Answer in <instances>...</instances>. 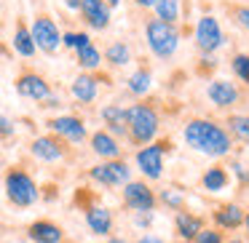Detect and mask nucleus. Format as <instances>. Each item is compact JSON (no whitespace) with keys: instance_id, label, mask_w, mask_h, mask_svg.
I'll use <instances>...</instances> for the list:
<instances>
[{"instance_id":"f257e3e1","label":"nucleus","mask_w":249,"mask_h":243,"mask_svg":"<svg viewBox=\"0 0 249 243\" xmlns=\"http://www.w3.org/2000/svg\"><path fill=\"white\" fill-rule=\"evenodd\" d=\"M182 139L190 150L209 158H225L233 150V139L212 118H193L182 126Z\"/></svg>"},{"instance_id":"f03ea898","label":"nucleus","mask_w":249,"mask_h":243,"mask_svg":"<svg viewBox=\"0 0 249 243\" xmlns=\"http://www.w3.org/2000/svg\"><path fill=\"white\" fill-rule=\"evenodd\" d=\"M158 129H161V118H158V110L153 104L137 102L126 107V136H129L131 145H150L158 136Z\"/></svg>"},{"instance_id":"7ed1b4c3","label":"nucleus","mask_w":249,"mask_h":243,"mask_svg":"<svg viewBox=\"0 0 249 243\" xmlns=\"http://www.w3.org/2000/svg\"><path fill=\"white\" fill-rule=\"evenodd\" d=\"M3 190H6L8 203L17 206V209H30V206H35L40 198L38 182H35L33 174L24 171L22 166H14L6 171V177H3Z\"/></svg>"},{"instance_id":"20e7f679","label":"nucleus","mask_w":249,"mask_h":243,"mask_svg":"<svg viewBox=\"0 0 249 243\" xmlns=\"http://www.w3.org/2000/svg\"><path fill=\"white\" fill-rule=\"evenodd\" d=\"M145 43L156 59H172L179 49V30L177 24H166L161 19H147L145 24Z\"/></svg>"},{"instance_id":"39448f33","label":"nucleus","mask_w":249,"mask_h":243,"mask_svg":"<svg viewBox=\"0 0 249 243\" xmlns=\"http://www.w3.org/2000/svg\"><path fill=\"white\" fill-rule=\"evenodd\" d=\"M30 35H33V40H35V49L43 51L46 56L59 54V49H62V30L56 27L54 16H49V14H35L33 24H30Z\"/></svg>"},{"instance_id":"423d86ee","label":"nucleus","mask_w":249,"mask_h":243,"mask_svg":"<svg viewBox=\"0 0 249 243\" xmlns=\"http://www.w3.org/2000/svg\"><path fill=\"white\" fill-rule=\"evenodd\" d=\"M166 142H150V145L140 147L134 152V163L140 168V174L147 182H158L163 177V168H166Z\"/></svg>"},{"instance_id":"0eeeda50","label":"nucleus","mask_w":249,"mask_h":243,"mask_svg":"<svg viewBox=\"0 0 249 243\" xmlns=\"http://www.w3.org/2000/svg\"><path fill=\"white\" fill-rule=\"evenodd\" d=\"M46 129H49V134L59 136L67 145H81L89 139L86 120L78 118V115H54V118L46 120Z\"/></svg>"},{"instance_id":"6e6552de","label":"nucleus","mask_w":249,"mask_h":243,"mask_svg":"<svg viewBox=\"0 0 249 243\" xmlns=\"http://www.w3.org/2000/svg\"><path fill=\"white\" fill-rule=\"evenodd\" d=\"M193 35H196V46H198V51L204 56H212L214 51H220L222 46H225V32H222V27H220V19L212 16V14H206V16L198 19Z\"/></svg>"},{"instance_id":"1a4fd4ad","label":"nucleus","mask_w":249,"mask_h":243,"mask_svg":"<svg viewBox=\"0 0 249 243\" xmlns=\"http://www.w3.org/2000/svg\"><path fill=\"white\" fill-rule=\"evenodd\" d=\"M89 179L97 182L99 187H124L131 179V168L126 161H102L89 168Z\"/></svg>"},{"instance_id":"9d476101","label":"nucleus","mask_w":249,"mask_h":243,"mask_svg":"<svg viewBox=\"0 0 249 243\" xmlns=\"http://www.w3.org/2000/svg\"><path fill=\"white\" fill-rule=\"evenodd\" d=\"M121 195H124V206H126V209H131L134 214L153 211V209H156V203H158L153 187L147 182H142V179H129V182L124 184V190H121Z\"/></svg>"},{"instance_id":"9b49d317","label":"nucleus","mask_w":249,"mask_h":243,"mask_svg":"<svg viewBox=\"0 0 249 243\" xmlns=\"http://www.w3.org/2000/svg\"><path fill=\"white\" fill-rule=\"evenodd\" d=\"M14 88H17V94L22 99H30V102H43V99H49L51 97V83L46 81L40 72H35V70H30V67H24L22 72L17 75V81H14Z\"/></svg>"},{"instance_id":"f8f14e48","label":"nucleus","mask_w":249,"mask_h":243,"mask_svg":"<svg viewBox=\"0 0 249 243\" xmlns=\"http://www.w3.org/2000/svg\"><path fill=\"white\" fill-rule=\"evenodd\" d=\"M30 155L40 163H59L67 158V142L54 134H40L30 142Z\"/></svg>"},{"instance_id":"ddd939ff","label":"nucleus","mask_w":249,"mask_h":243,"mask_svg":"<svg viewBox=\"0 0 249 243\" xmlns=\"http://www.w3.org/2000/svg\"><path fill=\"white\" fill-rule=\"evenodd\" d=\"M81 19L86 22V27L97 30V32H105L113 22V11L107 8L105 0H81Z\"/></svg>"},{"instance_id":"4468645a","label":"nucleus","mask_w":249,"mask_h":243,"mask_svg":"<svg viewBox=\"0 0 249 243\" xmlns=\"http://www.w3.org/2000/svg\"><path fill=\"white\" fill-rule=\"evenodd\" d=\"M70 97L78 104H94L99 97V75L94 72H81L75 81L70 83Z\"/></svg>"},{"instance_id":"2eb2a0df","label":"nucleus","mask_w":249,"mask_h":243,"mask_svg":"<svg viewBox=\"0 0 249 243\" xmlns=\"http://www.w3.org/2000/svg\"><path fill=\"white\" fill-rule=\"evenodd\" d=\"M206 97H209V102L214 104V107L231 110L233 104L241 99V91H238L236 83H231V81H212L209 86H206Z\"/></svg>"},{"instance_id":"dca6fc26","label":"nucleus","mask_w":249,"mask_h":243,"mask_svg":"<svg viewBox=\"0 0 249 243\" xmlns=\"http://www.w3.org/2000/svg\"><path fill=\"white\" fill-rule=\"evenodd\" d=\"M86 227L91 230V235L105 238L113 232V211L107 206H86Z\"/></svg>"},{"instance_id":"f3484780","label":"nucleus","mask_w":249,"mask_h":243,"mask_svg":"<svg viewBox=\"0 0 249 243\" xmlns=\"http://www.w3.org/2000/svg\"><path fill=\"white\" fill-rule=\"evenodd\" d=\"M89 145H91L94 155H99L102 161H118L121 158V142L115 139V136H110L105 129L94 131V134L89 136Z\"/></svg>"},{"instance_id":"a211bd4d","label":"nucleus","mask_w":249,"mask_h":243,"mask_svg":"<svg viewBox=\"0 0 249 243\" xmlns=\"http://www.w3.org/2000/svg\"><path fill=\"white\" fill-rule=\"evenodd\" d=\"M27 235L33 243H62L65 241V230L51 219H35L27 227Z\"/></svg>"},{"instance_id":"6ab92c4d","label":"nucleus","mask_w":249,"mask_h":243,"mask_svg":"<svg viewBox=\"0 0 249 243\" xmlns=\"http://www.w3.org/2000/svg\"><path fill=\"white\" fill-rule=\"evenodd\" d=\"M99 118H102L105 123V131H107L110 136H115V139H124L126 136V107H121V104H105L102 110H99Z\"/></svg>"},{"instance_id":"aec40b11","label":"nucleus","mask_w":249,"mask_h":243,"mask_svg":"<svg viewBox=\"0 0 249 243\" xmlns=\"http://www.w3.org/2000/svg\"><path fill=\"white\" fill-rule=\"evenodd\" d=\"M11 49H14V54H19L22 59H33V56L38 54V49H35V40H33V35H30V27H27V22H24L22 16L17 19V27H14Z\"/></svg>"},{"instance_id":"412c9836","label":"nucleus","mask_w":249,"mask_h":243,"mask_svg":"<svg viewBox=\"0 0 249 243\" xmlns=\"http://www.w3.org/2000/svg\"><path fill=\"white\" fill-rule=\"evenodd\" d=\"M204 230V219L198 214H190V211H177L174 216V232L179 235V241H193L198 232Z\"/></svg>"},{"instance_id":"4be33fe9","label":"nucleus","mask_w":249,"mask_h":243,"mask_svg":"<svg viewBox=\"0 0 249 243\" xmlns=\"http://www.w3.org/2000/svg\"><path fill=\"white\" fill-rule=\"evenodd\" d=\"M214 225H217V230H238V227L244 225V209L238 203H225V206H220V209L214 211Z\"/></svg>"},{"instance_id":"5701e85b","label":"nucleus","mask_w":249,"mask_h":243,"mask_svg":"<svg viewBox=\"0 0 249 243\" xmlns=\"http://www.w3.org/2000/svg\"><path fill=\"white\" fill-rule=\"evenodd\" d=\"M228 184H231V171L225 166H209L201 174V187L206 193H222L228 190Z\"/></svg>"},{"instance_id":"b1692460","label":"nucleus","mask_w":249,"mask_h":243,"mask_svg":"<svg viewBox=\"0 0 249 243\" xmlns=\"http://www.w3.org/2000/svg\"><path fill=\"white\" fill-rule=\"evenodd\" d=\"M126 88H129L131 97L142 99L145 94H150V88H153V72L147 70V67H140V70H134L129 78H126Z\"/></svg>"},{"instance_id":"393cba45","label":"nucleus","mask_w":249,"mask_h":243,"mask_svg":"<svg viewBox=\"0 0 249 243\" xmlns=\"http://www.w3.org/2000/svg\"><path fill=\"white\" fill-rule=\"evenodd\" d=\"M75 62H78V67H81L83 72H97L99 67L105 65V62H102V51L94 46V40L75 51Z\"/></svg>"},{"instance_id":"a878e982","label":"nucleus","mask_w":249,"mask_h":243,"mask_svg":"<svg viewBox=\"0 0 249 243\" xmlns=\"http://www.w3.org/2000/svg\"><path fill=\"white\" fill-rule=\"evenodd\" d=\"M102 62H107L110 67H126L131 62V46L126 40H115L105 49L102 54Z\"/></svg>"},{"instance_id":"bb28decb","label":"nucleus","mask_w":249,"mask_h":243,"mask_svg":"<svg viewBox=\"0 0 249 243\" xmlns=\"http://www.w3.org/2000/svg\"><path fill=\"white\" fill-rule=\"evenodd\" d=\"M153 11H156V19H161V22L177 24L182 16V0H156Z\"/></svg>"},{"instance_id":"cd10ccee","label":"nucleus","mask_w":249,"mask_h":243,"mask_svg":"<svg viewBox=\"0 0 249 243\" xmlns=\"http://www.w3.org/2000/svg\"><path fill=\"white\" fill-rule=\"evenodd\" d=\"M228 136L249 145V115H228Z\"/></svg>"},{"instance_id":"c85d7f7f","label":"nucleus","mask_w":249,"mask_h":243,"mask_svg":"<svg viewBox=\"0 0 249 243\" xmlns=\"http://www.w3.org/2000/svg\"><path fill=\"white\" fill-rule=\"evenodd\" d=\"M86 43H91V35L83 32V30H67V32H62V49L72 51V54L78 49H83Z\"/></svg>"},{"instance_id":"c756f323","label":"nucleus","mask_w":249,"mask_h":243,"mask_svg":"<svg viewBox=\"0 0 249 243\" xmlns=\"http://www.w3.org/2000/svg\"><path fill=\"white\" fill-rule=\"evenodd\" d=\"M156 198L161 200L163 206L174 209V211H182L185 209V193H182V190H177V187H166L161 195H156Z\"/></svg>"},{"instance_id":"7c9ffc66","label":"nucleus","mask_w":249,"mask_h":243,"mask_svg":"<svg viewBox=\"0 0 249 243\" xmlns=\"http://www.w3.org/2000/svg\"><path fill=\"white\" fill-rule=\"evenodd\" d=\"M231 70H233V75H236L238 81L249 86V54H236V56H233V59H231Z\"/></svg>"},{"instance_id":"2f4dec72","label":"nucleus","mask_w":249,"mask_h":243,"mask_svg":"<svg viewBox=\"0 0 249 243\" xmlns=\"http://www.w3.org/2000/svg\"><path fill=\"white\" fill-rule=\"evenodd\" d=\"M193 243H225V238H222V232L217 230V227H204V230L193 238Z\"/></svg>"},{"instance_id":"473e14b6","label":"nucleus","mask_w":249,"mask_h":243,"mask_svg":"<svg viewBox=\"0 0 249 243\" xmlns=\"http://www.w3.org/2000/svg\"><path fill=\"white\" fill-rule=\"evenodd\" d=\"M17 136V123L8 115H0V139H14Z\"/></svg>"},{"instance_id":"72a5a7b5","label":"nucleus","mask_w":249,"mask_h":243,"mask_svg":"<svg viewBox=\"0 0 249 243\" xmlns=\"http://www.w3.org/2000/svg\"><path fill=\"white\" fill-rule=\"evenodd\" d=\"M233 19L249 32V6H236L233 8Z\"/></svg>"},{"instance_id":"f704fd0d","label":"nucleus","mask_w":249,"mask_h":243,"mask_svg":"<svg viewBox=\"0 0 249 243\" xmlns=\"http://www.w3.org/2000/svg\"><path fill=\"white\" fill-rule=\"evenodd\" d=\"M153 225V211H145V214H134V227L140 230H147Z\"/></svg>"},{"instance_id":"c9c22d12","label":"nucleus","mask_w":249,"mask_h":243,"mask_svg":"<svg viewBox=\"0 0 249 243\" xmlns=\"http://www.w3.org/2000/svg\"><path fill=\"white\" fill-rule=\"evenodd\" d=\"M40 107H46V110H54V107H62V99L56 97L54 91H51V97H49V99H43V102H40Z\"/></svg>"},{"instance_id":"e433bc0d","label":"nucleus","mask_w":249,"mask_h":243,"mask_svg":"<svg viewBox=\"0 0 249 243\" xmlns=\"http://www.w3.org/2000/svg\"><path fill=\"white\" fill-rule=\"evenodd\" d=\"M231 168H233V174H236L241 182H249V174H247V168H244L241 163H231Z\"/></svg>"},{"instance_id":"4c0bfd02","label":"nucleus","mask_w":249,"mask_h":243,"mask_svg":"<svg viewBox=\"0 0 249 243\" xmlns=\"http://www.w3.org/2000/svg\"><path fill=\"white\" fill-rule=\"evenodd\" d=\"M137 243H163V238H158V235H150V232H147V235H142Z\"/></svg>"},{"instance_id":"58836bf2","label":"nucleus","mask_w":249,"mask_h":243,"mask_svg":"<svg viewBox=\"0 0 249 243\" xmlns=\"http://www.w3.org/2000/svg\"><path fill=\"white\" fill-rule=\"evenodd\" d=\"M67 11H81V0H65Z\"/></svg>"},{"instance_id":"ea45409f","label":"nucleus","mask_w":249,"mask_h":243,"mask_svg":"<svg viewBox=\"0 0 249 243\" xmlns=\"http://www.w3.org/2000/svg\"><path fill=\"white\" fill-rule=\"evenodd\" d=\"M134 6H140V8H153L156 6V0H131Z\"/></svg>"},{"instance_id":"a19ab883","label":"nucleus","mask_w":249,"mask_h":243,"mask_svg":"<svg viewBox=\"0 0 249 243\" xmlns=\"http://www.w3.org/2000/svg\"><path fill=\"white\" fill-rule=\"evenodd\" d=\"M105 3H107V8H110V11H113V8H118V6H121V0H105Z\"/></svg>"},{"instance_id":"79ce46f5","label":"nucleus","mask_w":249,"mask_h":243,"mask_svg":"<svg viewBox=\"0 0 249 243\" xmlns=\"http://www.w3.org/2000/svg\"><path fill=\"white\" fill-rule=\"evenodd\" d=\"M244 230H247V232H249V209H247V211H244Z\"/></svg>"},{"instance_id":"37998d69","label":"nucleus","mask_w":249,"mask_h":243,"mask_svg":"<svg viewBox=\"0 0 249 243\" xmlns=\"http://www.w3.org/2000/svg\"><path fill=\"white\" fill-rule=\"evenodd\" d=\"M107 243H129V241H124V238H110Z\"/></svg>"},{"instance_id":"c03bdc74","label":"nucleus","mask_w":249,"mask_h":243,"mask_svg":"<svg viewBox=\"0 0 249 243\" xmlns=\"http://www.w3.org/2000/svg\"><path fill=\"white\" fill-rule=\"evenodd\" d=\"M231 243H244V241H238V238H233V241Z\"/></svg>"},{"instance_id":"a18cd8bd","label":"nucleus","mask_w":249,"mask_h":243,"mask_svg":"<svg viewBox=\"0 0 249 243\" xmlns=\"http://www.w3.org/2000/svg\"><path fill=\"white\" fill-rule=\"evenodd\" d=\"M179 243H193V241H179Z\"/></svg>"},{"instance_id":"49530a36","label":"nucleus","mask_w":249,"mask_h":243,"mask_svg":"<svg viewBox=\"0 0 249 243\" xmlns=\"http://www.w3.org/2000/svg\"><path fill=\"white\" fill-rule=\"evenodd\" d=\"M0 27H3V24H0Z\"/></svg>"}]
</instances>
